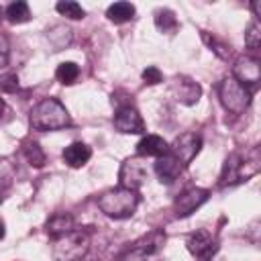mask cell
<instances>
[{
  "label": "cell",
  "mask_w": 261,
  "mask_h": 261,
  "mask_svg": "<svg viewBox=\"0 0 261 261\" xmlns=\"http://www.w3.org/2000/svg\"><path fill=\"white\" fill-rule=\"evenodd\" d=\"M259 169H261V153H259V147H249L245 151H237V153L228 155V159L224 161V167H222L218 186L224 188V186L247 181L249 177L257 175Z\"/></svg>",
  "instance_id": "obj_1"
},
{
  "label": "cell",
  "mask_w": 261,
  "mask_h": 261,
  "mask_svg": "<svg viewBox=\"0 0 261 261\" xmlns=\"http://www.w3.org/2000/svg\"><path fill=\"white\" fill-rule=\"evenodd\" d=\"M31 126L35 130H59L71 124L69 112L57 98H43L31 110Z\"/></svg>",
  "instance_id": "obj_2"
},
{
  "label": "cell",
  "mask_w": 261,
  "mask_h": 261,
  "mask_svg": "<svg viewBox=\"0 0 261 261\" xmlns=\"http://www.w3.org/2000/svg\"><path fill=\"white\" fill-rule=\"evenodd\" d=\"M139 206V194L126 188H116V190H108L98 198V208L114 220H122V218H130L135 214Z\"/></svg>",
  "instance_id": "obj_3"
},
{
  "label": "cell",
  "mask_w": 261,
  "mask_h": 261,
  "mask_svg": "<svg viewBox=\"0 0 261 261\" xmlns=\"http://www.w3.org/2000/svg\"><path fill=\"white\" fill-rule=\"evenodd\" d=\"M90 249V234L82 228H73L57 239H53V259L55 261H82Z\"/></svg>",
  "instance_id": "obj_4"
},
{
  "label": "cell",
  "mask_w": 261,
  "mask_h": 261,
  "mask_svg": "<svg viewBox=\"0 0 261 261\" xmlns=\"http://www.w3.org/2000/svg\"><path fill=\"white\" fill-rule=\"evenodd\" d=\"M165 232L161 228H155L141 237L122 257L120 261H163V247H165Z\"/></svg>",
  "instance_id": "obj_5"
},
{
  "label": "cell",
  "mask_w": 261,
  "mask_h": 261,
  "mask_svg": "<svg viewBox=\"0 0 261 261\" xmlns=\"http://www.w3.org/2000/svg\"><path fill=\"white\" fill-rule=\"evenodd\" d=\"M251 96H253V92L249 88H245L243 84H239L232 75L224 77L218 84V98L230 114H243L251 104Z\"/></svg>",
  "instance_id": "obj_6"
},
{
  "label": "cell",
  "mask_w": 261,
  "mask_h": 261,
  "mask_svg": "<svg viewBox=\"0 0 261 261\" xmlns=\"http://www.w3.org/2000/svg\"><path fill=\"white\" fill-rule=\"evenodd\" d=\"M147 179H149V167L143 161V157H130L120 165V171H118L120 188L137 192Z\"/></svg>",
  "instance_id": "obj_7"
},
{
  "label": "cell",
  "mask_w": 261,
  "mask_h": 261,
  "mask_svg": "<svg viewBox=\"0 0 261 261\" xmlns=\"http://www.w3.org/2000/svg\"><path fill=\"white\" fill-rule=\"evenodd\" d=\"M232 77L245 88H257L261 82V61L253 55H241L232 65Z\"/></svg>",
  "instance_id": "obj_8"
},
{
  "label": "cell",
  "mask_w": 261,
  "mask_h": 261,
  "mask_svg": "<svg viewBox=\"0 0 261 261\" xmlns=\"http://www.w3.org/2000/svg\"><path fill=\"white\" fill-rule=\"evenodd\" d=\"M186 245H188V251H190L198 261H212L214 253L218 251L216 239H214L208 230H204V228L192 232V234L188 237V243H186Z\"/></svg>",
  "instance_id": "obj_9"
},
{
  "label": "cell",
  "mask_w": 261,
  "mask_h": 261,
  "mask_svg": "<svg viewBox=\"0 0 261 261\" xmlns=\"http://www.w3.org/2000/svg\"><path fill=\"white\" fill-rule=\"evenodd\" d=\"M200 147H202L200 135H196V133H184V135H179V137L171 143L169 153H173V155L177 157V161L186 167V165H190L192 159L200 153Z\"/></svg>",
  "instance_id": "obj_10"
},
{
  "label": "cell",
  "mask_w": 261,
  "mask_h": 261,
  "mask_svg": "<svg viewBox=\"0 0 261 261\" xmlns=\"http://www.w3.org/2000/svg\"><path fill=\"white\" fill-rule=\"evenodd\" d=\"M210 192L204 188H188L186 192H181L173 204V212L177 218H186L192 212H196L206 200H208Z\"/></svg>",
  "instance_id": "obj_11"
},
{
  "label": "cell",
  "mask_w": 261,
  "mask_h": 261,
  "mask_svg": "<svg viewBox=\"0 0 261 261\" xmlns=\"http://www.w3.org/2000/svg\"><path fill=\"white\" fill-rule=\"evenodd\" d=\"M114 128L124 135H141V133H145V122L135 106L124 104L114 114Z\"/></svg>",
  "instance_id": "obj_12"
},
{
  "label": "cell",
  "mask_w": 261,
  "mask_h": 261,
  "mask_svg": "<svg viewBox=\"0 0 261 261\" xmlns=\"http://www.w3.org/2000/svg\"><path fill=\"white\" fill-rule=\"evenodd\" d=\"M171 94L175 96L177 102L181 104H194L198 102L200 94H202V88L188 75H177L173 82H171Z\"/></svg>",
  "instance_id": "obj_13"
},
{
  "label": "cell",
  "mask_w": 261,
  "mask_h": 261,
  "mask_svg": "<svg viewBox=\"0 0 261 261\" xmlns=\"http://www.w3.org/2000/svg\"><path fill=\"white\" fill-rule=\"evenodd\" d=\"M181 171H184V165L169 151L165 155L157 157V161H155V173H157V177H159L161 184H173L179 177Z\"/></svg>",
  "instance_id": "obj_14"
},
{
  "label": "cell",
  "mask_w": 261,
  "mask_h": 261,
  "mask_svg": "<svg viewBox=\"0 0 261 261\" xmlns=\"http://www.w3.org/2000/svg\"><path fill=\"white\" fill-rule=\"evenodd\" d=\"M169 151V145L165 143L163 137L159 135H145L139 145H137V153L139 157H161Z\"/></svg>",
  "instance_id": "obj_15"
},
{
  "label": "cell",
  "mask_w": 261,
  "mask_h": 261,
  "mask_svg": "<svg viewBox=\"0 0 261 261\" xmlns=\"http://www.w3.org/2000/svg\"><path fill=\"white\" fill-rule=\"evenodd\" d=\"M63 161L69 165V167H82V165H86L88 161H90V157H92V149L86 145V143H80V141H75V143H71V145H67L65 149H63Z\"/></svg>",
  "instance_id": "obj_16"
},
{
  "label": "cell",
  "mask_w": 261,
  "mask_h": 261,
  "mask_svg": "<svg viewBox=\"0 0 261 261\" xmlns=\"http://www.w3.org/2000/svg\"><path fill=\"white\" fill-rule=\"evenodd\" d=\"M73 228H75V220H73V216L67 214V212L53 214V216L49 218V222H47V234L53 237V239H57V237H61V234L73 230Z\"/></svg>",
  "instance_id": "obj_17"
},
{
  "label": "cell",
  "mask_w": 261,
  "mask_h": 261,
  "mask_svg": "<svg viewBox=\"0 0 261 261\" xmlns=\"http://www.w3.org/2000/svg\"><path fill=\"white\" fill-rule=\"evenodd\" d=\"M135 12H137L135 4H130V2H114V4H110L106 8L108 20H112L116 24H122V22H126L130 18H135Z\"/></svg>",
  "instance_id": "obj_18"
},
{
  "label": "cell",
  "mask_w": 261,
  "mask_h": 261,
  "mask_svg": "<svg viewBox=\"0 0 261 261\" xmlns=\"http://www.w3.org/2000/svg\"><path fill=\"white\" fill-rule=\"evenodd\" d=\"M4 14H6V18H8L12 24H22V22H27V20L31 18V10H29V4H27V2H22V0L8 4Z\"/></svg>",
  "instance_id": "obj_19"
},
{
  "label": "cell",
  "mask_w": 261,
  "mask_h": 261,
  "mask_svg": "<svg viewBox=\"0 0 261 261\" xmlns=\"http://www.w3.org/2000/svg\"><path fill=\"white\" fill-rule=\"evenodd\" d=\"M155 27H157L161 33L171 35V33L177 29V18H175V14H173L169 8H159V10L155 12Z\"/></svg>",
  "instance_id": "obj_20"
},
{
  "label": "cell",
  "mask_w": 261,
  "mask_h": 261,
  "mask_svg": "<svg viewBox=\"0 0 261 261\" xmlns=\"http://www.w3.org/2000/svg\"><path fill=\"white\" fill-rule=\"evenodd\" d=\"M77 75H80V67L73 63V61H63V63H59L57 65V69H55V77L61 82V84H73L75 80H77Z\"/></svg>",
  "instance_id": "obj_21"
},
{
  "label": "cell",
  "mask_w": 261,
  "mask_h": 261,
  "mask_svg": "<svg viewBox=\"0 0 261 261\" xmlns=\"http://www.w3.org/2000/svg\"><path fill=\"white\" fill-rule=\"evenodd\" d=\"M55 10H57L61 16L71 18V20H80V18H84V16H86V10H84L77 2H73V0L57 2V4H55Z\"/></svg>",
  "instance_id": "obj_22"
},
{
  "label": "cell",
  "mask_w": 261,
  "mask_h": 261,
  "mask_svg": "<svg viewBox=\"0 0 261 261\" xmlns=\"http://www.w3.org/2000/svg\"><path fill=\"white\" fill-rule=\"evenodd\" d=\"M245 45L253 53L259 51V47H261V27H259V20L257 18L251 20L249 27H247V31H245Z\"/></svg>",
  "instance_id": "obj_23"
},
{
  "label": "cell",
  "mask_w": 261,
  "mask_h": 261,
  "mask_svg": "<svg viewBox=\"0 0 261 261\" xmlns=\"http://www.w3.org/2000/svg\"><path fill=\"white\" fill-rule=\"evenodd\" d=\"M24 157H27V161L33 165V167H43L45 165V153H43V149L39 147V143H35V141H29V143H24Z\"/></svg>",
  "instance_id": "obj_24"
},
{
  "label": "cell",
  "mask_w": 261,
  "mask_h": 261,
  "mask_svg": "<svg viewBox=\"0 0 261 261\" xmlns=\"http://www.w3.org/2000/svg\"><path fill=\"white\" fill-rule=\"evenodd\" d=\"M202 39H204V43L220 57V59H228V55H230V47L228 45H224V43H220L214 35L210 37V33H206V31H202Z\"/></svg>",
  "instance_id": "obj_25"
},
{
  "label": "cell",
  "mask_w": 261,
  "mask_h": 261,
  "mask_svg": "<svg viewBox=\"0 0 261 261\" xmlns=\"http://www.w3.org/2000/svg\"><path fill=\"white\" fill-rule=\"evenodd\" d=\"M0 90L2 92H16L18 90V77H16V73H4L0 77Z\"/></svg>",
  "instance_id": "obj_26"
},
{
  "label": "cell",
  "mask_w": 261,
  "mask_h": 261,
  "mask_svg": "<svg viewBox=\"0 0 261 261\" xmlns=\"http://www.w3.org/2000/svg\"><path fill=\"white\" fill-rule=\"evenodd\" d=\"M143 80H145V84L155 86V84H159V82L163 80V75H161V71H159L155 65H149V67L143 71Z\"/></svg>",
  "instance_id": "obj_27"
},
{
  "label": "cell",
  "mask_w": 261,
  "mask_h": 261,
  "mask_svg": "<svg viewBox=\"0 0 261 261\" xmlns=\"http://www.w3.org/2000/svg\"><path fill=\"white\" fill-rule=\"evenodd\" d=\"M8 63V39L0 33V67Z\"/></svg>",
  "instance_id": "obj_28"
},
{
  "label": "cell",
  "mask_w": 261,
  "mask_h": 261,
  "mask_svg": "<svg viewBox=\"0 0 261 261\" xmlns=\"http://www.w3.org/2000/svg\"><path fill=\"white\" fill-rule=\"evenodd\" d=\"M251 10H253L255 16H261V2L259 0H253L251 2Z\"/></svg>",
  "instance_id": "obj_29"
},
{
  "label": "cell",
  "mask_w": 261,
  "mask_h": 261,
  "mask_svg": "<svg viewBox=\"0 0 261 261\" xmlns=\"http://www.w3.org/2000/svg\"><path fill=\"white\" fill-rule=\"evenodd\" d=\"M4 232H6V230H4V222L0 220V239H4Z\"/></svg>",
  "instance_id": "obj_30"
},
{
  "label": "cell",
  "mask_w": 261,
  "mask_h": 261,
  "mask_svg": "<svg viewBox=\"0 0 261 261\" xmlns=\"http://www.w3.org/2000/svg\"><path fill=\"white\" fill-rule=\"evenodd\" d=\"M2 112H4V102H2V98H0V118H2Z\"/></svg>",
  "instance_id": "obj_31"
}]
</instances>
